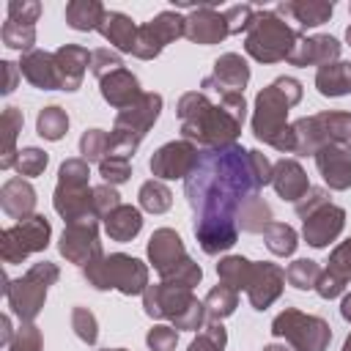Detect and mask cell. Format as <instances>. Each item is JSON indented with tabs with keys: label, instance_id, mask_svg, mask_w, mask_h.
Listing matches in <instances>:
<instances>
[{
	"label": "cell",
	"instance_id": "2e32d148",
	"mask_svg": "<svg viewBox=\"0 0 351 351\" xmlns=\"http://www.w3.org/2000/svg\"><path fill=\"white\" fill-rule=\"evenodd\" d=\"M197 156H200V148L195 143L173 140V143H165L162 148H156L148 165L159 181H176V178H186L195 170Z\"/></svg>",
	"mask_w": 351,
	"mask_h": 351
},
{
	"label": "cell",
	"instance_id": "44dd1931",
	"mask_svg": "<svg viewBox=\"0 0 351 351\" xmlns=\"http://www.w3.org/2000/svg\"><path fill=\"white\" fill-rule=\"evenodd\" d=\"M282 285H285V271L277 263H266V261L255 263L250 285H247V299L255 310H266L280 299Z\"/></svg>",
	"mask_w": 351,
	"mask_h": 351
},
{
	"label": "cell",
	"instance_id": "f5cc1de1",
	"mask_svg": "<svg viewBox=\"0 0 351 351\" xmlns=\"http://www.w3.org/2000/svg\"><path fill=\"white\" fill-rule=\"evenodd\" d=\"M225 19H228V30L230 33H241V30H250L252 19H255V8L250 3H239V5H230L225 11Z\"/></svg>",
	"mask_w": 351,
	"mask_h": 351
},
{
	"label": "cell",
	"instance_id": "7dc6e473",
	"mask_svg": "<svg viewBox=\"0 0 351 351\" xmlns=\"http://www.w3.org/2000/svg\"><path fill=\"white\" fill-rule=\"evenodd\" d=\"M41 346H44L41 343V329L33 321H22L5 348L8 351H41Z\"/></svg>",
	"mask_w": 351,
	"mask_h": 351
},
{
	"label": "cell",
	"instance_id": "8992f818",
	"mask_svg": "<svg viewBox=\"0 0 351 351\" xmlns=\"http://www.w3.org/2000/svg\"><path fill=\"white\" fill-rule=\"evenodd\" d=\"M82 274H85L88 285H93L96 291L115 288L123 296H137L151 285L148 282V266L132 255H123V252L93 258L88 266H82Z\"/></svg>",
	"mask_w": 351,
	"mask_h": 351
},
{
	"label": "cell",
	"instance_id": "94428289",
	"mask_svg": "<svg viewBox=\"0 0 351 351\" xmlns=\"http://www.w3.org/2000/svg\"><path fill=\"white\" fill-rule=\"evenodd\" d=\"M263 351H293V348H288V346H280V343H269Z\"/></svg>",
	"mask_w": 351,
	"mask_h": 351
},
{
	"label": "cell",
	"instance_id": "836d02e7",
	"mask_svg": "<svg viewBox=\"0 0 351 351\" xmlns=\"http://www.w3.org/2000/svg\"><path fill=\"white\" fill-rule=\"evenodd\" d=\"M22 110L19 107H5L3 118H0V129H3V148H0V167L8 170L16 165V134L22 132Z\"/></svg>",
	"mask_w": 351,
	"mask_h": 351
},
{
	"label": "cell",
	"instance_id": "d6986e66",
	"mask_svg": "<svg viewBox=\"0 0 351 351\" xmlns=\"http://www.w3.org/2000/svg\"><path fill=\"white\" fill-rule=\"evenodd\" d=\"M315 167L324 184L335 192L351 186V143H329L315 154Z\"/></svg>",
	"mask_w": 351,
	"mask_h": 351
},
{
	"label": "cell",
	"instance_id": "db71d44e",
	"mask_svg": "<svg viewBox=\"0 0 351 351\" xmlns=\"http://www.w3.org/2000/svg\"><path fill=\"white\" fill-rule=\"evenodd\" d=\"M326 203H329V192L321 189V186H310L293 206H296V214L304 219L307 214H313L315 208H321V206H326Z\"/></svg>",
	"mask_w": 351,
	"mask_h": 351
},
{
	"label": "cell",
	"instance_id": "680465c9",
	"mask_svg": "<svg viewBox=\"0 0 351 351\" xmlns=\"http://www.w3.org/2000/svg\"><path fill=\"white\" fill-rule=\"evenodd\" d=\"M0 326H3V329H0V343H3V346H8V343H11V337H14V332H11V318H8V315H3V318H0Z\"/></svg>",
	"mask_w": 351,
	"mask_h": 351
},
{
	"label": "cell",
	"instance_id": "91938a15",
	"mask_svg": "<svg viewBox=\"0 0 351 351\" xmlns=\"http://www.w3.org/2000/svg\"><path fill=\"white\" fill-rule=\"evenodd\" d=\"M340 315L351 324V293H346V296H343V302H340Z\"/></svg>",
	"mask_w": 351,
	"mask_h": 351
},
{
	"label": "cell",
	"instance_id": "ac0fdd59",
	"mask_svg": "<svg viewBox=\"0 0 351 351\" xmlns=\"http://www.w3.org/2000/svg\"><path fill=\"white\" fill-rule=\"evenodd\" d=\"M302 222H304V228H302L304 241L310 247H315V250H324V247H329L343 233L346 211L340 206H335V203H326V206L315 208L313 214H307Z\"/></svg>",
	"mask_w": 351,
	"mask_h": 351
},
{
	"label": "cell",
	"instance_id": "1f68e13d",
	"mask_svg": "<svg viewBox=\"0 0 351 351\" xmlns=\"http://www.w3.org/2000/svg\"><path fill=\"white\" fill-rule=\"evenodd\" d=\"M315 88L321 96H329V99L351 93V63L337 60V63L321 66L315 71Z\"/></svg>",
	"mask_w": 351,
	"mask_h": 351
},
{
	"label": "cell",
	"instance_id": "f907efd6",
	"mask_svg": "<svg viewBox=\"0 0 351 351\" xmlns=\"http://www.w3.org/2000/svg\"><path fill=\"white\" fill-rule=\"evenodd\" d=\"M121 206V195L112 184H99L93 186V211L99 219H104L107 214H112L115 208Z\"/></svg>",
	"mask_w": 351,
	"mask_h": 351
},
{
	"label": "cell",
	"instance_id": "bcb514c9",
	"mask_svg": "<svg viewBox=\"0 0 351 351\" xmlns=\"http://www.w3.org/2000/svg\"><path fill=\"white\" fill-rule=\"evenodd\" d=\"M47 162H49L47 151H41V148L30 145V148H22V151H19V156H16V165H14V167H16V173H19V176L33 178V176H41V173H44Z\"/></svg>",
	"mask_w": 351,
	"mask_h": 351
},
{
	"label": "cell",
	"instance_id": "7bdbcfd3",
	"mask_svg": "<svg viewBox=\"0 0 351 351\" xmlns=\"http://www.w3.org/2000/svg\"><path fill=\"white\" fill-rule=\"evenodd\" d=\"M225 346H228V332L222 321H211L200 329V335L189 343L186 351H225Z\"/></svg>",
	"mask_w": 351,
	"mask_h": 351
},
{
	"label": "cell",
	"instance_id": "9a60e30c",
	"mask_svg": "<svg viewBox=\"0 0 351 351\" xmlns=\"http://www.w3.org/2000/svg\"><path fill=\"white\" fill-rule=\"evenodd\" d=\"M58 252L77 266H88L93 258L104 255L101 252V241H99V217L88 214L80 217L74 222H66L63 236L58 241Z\"/></svg>",
	"mask_w": 351,
	"mask_h": 351
},
{
	"label": "cell",
	"instance_id": "681fc988",
	"mask_svg": "<svg viewBox=\"0 0 351 351\" xmlns=\"http://www.w3.org/2000/svg\"><path fill=\"white\" fill-rule=\"evenodd\" d=\"M99 176L104 178V184H123V181H129V176H132V165H129V159H121V156H104L101 162H99Z\"/></svg>",
	"mask_w": 351,
	"mask_h": 351
},
{
	"label": "cell",
	"instance_id": "d6a6232c",
	"mask_svg": "<svg viewBox=\"0 0 351 351\" xmlns=\"http://www.w3.org/2000/svg\"><path fill=\"white\" fill-rule=\"evenodd\" d=\"M107 8L99 0H69L66 3V22L69 27L88 33V30H99L104 22Z\"/></svg>",
	"mask_w": 351,
	"mask_h": 351
},
{
	"label": "cell",
	"instance_id": "52a82bcc",
	"mask_svg": "<svg viewBox=\"0 0 351 351\" xmlns=\"http://www.w3.org/2000/svg\"><path fill=\"white\" fill-rule=\"evenodd\" d=\"M299 36L302 33L291 27L277 11H255V19L244 38V49L258 63H280L288 60Z\"/></svg>",
	"mask_w": 351,
	"mask_h": 351
},
{
	"label": "cell",
	"instance_id": "60d3db41",
	"mask_svg": "<svg viewBox=\"0 0 351 351\" xmlns=\"http://www.w3.org/2000/svg\"><path fill=\"white\" fill-rule=\"evenodd\" d=\"M271 222H274L271 219V208H269V203L263 197L250 200L239 214V230H244V233H263L266 225H271Z\"/></svg>",
	"mask_w": 351,
	"mask_h": 351
},
{
	"label": "cell",
	"instance_id": "7402d4cb",
	"mask_svg": "<svg viewBox=\"0 0 351 351\" xmlns=\"http://www.w3.org/2000/svg\"><path fill=\"white\" fill-rule=\"evenodd\" d=\"M340 58V41L332 38V36H299L291 55H288V63L293 66H329V63H337Z\"/></svg>",
	"mask_w": 351,
	"mask_h": 351
},
{
	"label": "cell",
	"instance_id": "4316f807",
	"mask_svg": "<svg viewBox=\"0 0 351 351\" xmlns=\"http://www.w3.org/2000/svg\"><path fill=\"white\" fill-rule=\"evenodd\" d=\"M271 186H274L277 197L296 203V200L310 189V181H307L304 167H302L296 159H280V162H274Z\"/></svg>",
	"mask_w": 351,
	"mask_h": 351
},
{
	"label": "cell",
	"instance_id": "6125c7cd",
	"mask_svg": "<svg viewBox=\"0 0 351 351\" xmlns=\"http://www.w3.org/2000/svg\"><path fill=\"white\" fill-rule=\"evenodd\" d=\"M343 351H351V335L346 337V343H343Z\"/></svg>",
	"mask_w": 351,
	"mask_h": 351
},
{
	"label": "cell",
	"instance_id": "d4e9b609",
	"mask_svg": "<svg viewBox=\"0 0 351 351\" xmlns=\"http://www.w3.org/2000/svg\"><path fill=\"white\" fill-rule=\"evenodd\" d=\"M19 71H22V77H25L33 88H38V90H60L58 66H55V52L33 49V52L22 55Z\"/></svg>",
	"mask_w": 351,
	"mask_h": 351
},
{
	"label": "cell",
	"instance_id": "e575fe53",
	"mask_svg": "<svg viewBox=\"0 0 351 351\" xmlns=\"http://www.w3.org/2000/svg\"><path fill=\"white\" fill-rule=\"evenodd\" d=\"M252 269L255 263L244 255H228L217 263V274L225 285H230L233 291H247L250 285V277H252Z\"/></svg>",
	"mask_w": 351,
	"mask_h": 351
},
{
	"label": "cell",
	"instance_id": "5b68a950",
	"mask_svg": "<svg viewBox=\"0 0 351 351\" xmlns=\"http://www.w3.org/2000/svg\"><path fill=\"white\" fill-rule=\"evenodd\" d=\"M148 261L162 277V282L195 288L203 280V269L186 255L181 236L173 228H159L148 239Z\"/></svg>",
	"mask_w": 351,
	"mask_h": 351
},
{
	"label": "cell",
	"instance_id": "3957f363",
	"mask_svg": "<svg viewBox=\"0 0 351 351\" xmlns=\"http://www.w3.org/2000/svg\"><path fill=\"white\" fill-rule=\"evenodd\" d=\"M176 115L181 121L184 140L200 145V148H225L233 145L241 121L233 118L222 104H214L203 90H189L178 99Z\"/></svg>",
	"mask_w": 351,
	"mask_h": 351
},
{
	"label": "cell",
	"instance_id": "484cf974",
	"mask_svg": "<svg viewBox=\"0 0 351 351\" xmlns=\"http://www.w3.org/2000/svg\"><path fill=\"white\" fill-rule=\"evenodd\" d=\"M99 90H101V99H104L110 107H118V110L132 107V104L143 96L140 80H137L129 69H118V71L107 74V77L99 82Z\"/></svg>",
	"mask_w": 351,
	"mask_h": 351
},
{
	"label": "cell",
	"instance_id": "ee69618b",
	"mask_svg": "<svg viewBox=\"0 0 351 351\" xmlns=\"http://www.w3.org/2000/svg\"><path fill=\"white\" fill-rule=\"evenodd\" d=\"M107 148H110V134L104 129H88L80 137V154H82V159L88 165L90 162H101L107 156Z\"/></svg>",
	"mask_w": 351,
	"mask_h": 351
},
{
	"label": "cell",
	"instance_id": "b9f144b4",
	"mask_svg": "<svg viewBox=\"0 0 351 351\" xmlns=\"http://www.w3.org/2000/svg\"><path fill=\"white\" fill-rule=\"evenodd\" d=\"M318 277H321V266L315 263V261H310V258H296L288 269H285V280L293 285V288H299V291H315V282H318Z\"/></svg>",
	"mask_w": 351,
	"mask_h": 351
},
{
	"label": "cell",
	"instance_id": "cb8c5ba5",
	"mask_svg": "<svg viewBox=\"0 0 351 351\" xmlns=\"http://www.w3.org/2000/svg\"><path fill=\"white\" fill-rule=\"evenodd\" d=\"M55 66H58L60 90H77L90 66V52L80 44H63L55 49Z\"/></svg>",
	"mask_w": 351,
	"mask_h": 351
},
{
	"label": "cell",
	"instance_id": "30bf717a",
	"mask_svg": "<svg viewBox=\"0 0 351 351\" xmlns=\"http://www.w3.org/2000/svg\"><path fill=\"white\" fill-rule=\"evenodd\" d=\"M58 277H60V269L52 261H38L27 269L25 277L8 280L5 299H8V307L14 310V315L19 321H36V315L44 307L47 288L55 285Z\"/></svg>",
	"mask_w": 351,
	"mask_h": 351
},
{
	"label": "cell",
	"instance_id": "4fadbf2b",
	"mask_svg": "<svg viewBox=\"0 0 351 351\" xmlns=\"http://www.w3.org/2000/svg\"><path fill=\"white\" fill-rule=\"evenodd\" d=\"M52 236V225L44 214H33L0 233V258L5 263H22L33 252H44Z\"/></svg>",
	"mask_w": 351,
	"mask_h": 351
},
{
	"label": "cell",
	"instance_id": "603a6c76",
	"mask_svg": "<svg viewBox=\"0 0 351 351\" xmlns=\"http://www.w3.org/2000/svg\"><path fill=\"white\" fill-rule=\"evenodd\" d=\"M189 41L195 44H203V47H211V44H219L230 36L228 30V19L225 14L214 11L211 5H200L195 8L189 16H186V33H184Z\"/></svg>",
	"mask_w": 351,
	"mask_h": 351
},
{
	"label": "cell",
	"instance_id": "e7e4bbea",
	"mask_svg": "<svg viewBox=\"0 0 351 351\" xmlns=\"http://www.w3.org/2000/svg\"><path fill=\"white\" fill-rule=\"evenodd\" d=\"M101 351H126V348H101Z\"/></svg>",
	"mask_w": 351,
	"mask_h": 351
},
{
	"label": "cell",
	"instance_id": "816d5d0a",
	"mask_svg": "<svg viewBox=\"0 0 351 351\" xmlns=\"http://www.w3.org/2000/svg\"><path fill=\"white\" fill-rule=\"evenodd\" d=\"M145 343H148V348H151V351H176L178 329H176V326H165V324H159V326L148 329Z\"/></svg>",
	"mask_w": 351,
	"mask_h": 351
},
{
	"label": "cell",
	"instance_id": "8fae6325",
	"mask_svg": "<svg viewBox=\"0 0 351 351\" xmlns=\"http://www.w3.org/2000/svg\"><path fill=\"white\" fill-rule=\"evenodd\" d=\"M293 154L315 156L329 143H351V112H315L291 123Z\"/></svg>",
	"mask_w": 351,
	"mask_h": 351
},
{
	"label": "cell",
	"instance_id": "f35d334b",
	"mask_svg": "<svg viewBox=\"0 0 351 351\" xmlns=\"http://www.w3.org/2000/svg\"><path fill=\"white\" fill-rule=\"evenodd\" d=\"M36 132H38V137H44V140H60L66 132H69V115H66V110L63 107H58V104H49V107H44L41 112H38V118H36Z\"/></svg>",
	"mask_w": 351,
	"mask_h": 351
},
{
	"label": "cell",
	"instance_id": "d590c367",
	"mask_svg": "<svg viewBox=\"0 0 351 351\" xmlns=\"http://www.w3.org/2000/svg\"><path fill=\"white\" fill-rule=\"evenodd\" d=\"M203 307H206V318L208 321H222V318H228V315L236 313V307H239V291H233L230 285L219 282V285H214L206 293Z\"/></svg>",
	"mask_w": 351,
	"mask_h": 351
},
{
	"label": "cell",
	"instance_id": "c3c4849f",
	"mask_svg": "<svg viewBox=\"0 0 351 351\" xmlns=\"http://www.w3.org/2000/svg\"><path fill=\"white\" fill-rule=\"evenodd\" d=\"M118 69H123V60H121V55H118L115 49L101 47V49H93V52H90V71H93V77H96L99 82H101L107 74L118 71Z\"/></svg>",
	"mask_w": 351,
	"mask_h": 351
},
{
	"label": "cell",
	"instance_id": "f546056e",
	"mask_svg": "<svg viewBox=\"0 0 351 351\" xmlns=\"http://www.w3.org/2000/svg\"><path fill=\"white\" fill-rule=\"evenodd\" d=\"M99 33H101L118 52H129V55H132L134 41H137V25H134L126 14H121V11H107V14H104V22H101V27H99Z\"/></svg>",
	"mask_w": 351,
	"mask_h": 351
},
{
	"label": "cell",
	"instance_id": "ba28073f",
	"mask_svg": "<svg viewBox=\"0 0 351 351\" xmlns=\"http://www.w3.org/2000/svg\"><path fill=\"white\" fill-rule=\"evenodd\" d=\"M162 112V96L159 93H143L132 107L121 110L115 115L112 132H110V148L107 156H121L129 159L137 145L143 143V137L148 134V129L154 126V121Z\"/></svg>",
	"mask_w": 351,
	"mask_h": 351
},
{
	"label": "cell",
	"instance_id": "4dcf8cb0",
	"mask_svg": "<svg viewBox=\"0 0 351 351\" xmlns=\"http://www.w3.org/2000/svg\"><path fill=\"white\" fill-rule=\"evenodd\" d=\"M104 230L112 241H132L143 230V214L137 206L121 203L112 214L104 217Z\"/></svg>",
	"mask_w": 351,
	"mask_h": 351
},
{
	"label": "cell",
	"instance_id": "e0dca14e",
	"mask_svg": "<svg viewBox=\"0 0 351 351\" xmlns=\"http://www.w3.org/2000/svg\"><path fill=\"white\" fill-rule=\"evenodd\" d=\"M250 82V66L241 55L236 52H225L214 60V71L203 80V93L206 90H217L219 96H228V93H244Z\"/></svg>",
	"mask_w": 351,
	"mask_h": 351
},
{
	"label": "cell",
	"instance_id": "74e56055",
	"mask_svg": "<svg viewBox=\"0 0 351 351\" xmlns=\"http://www.w3.org/2000/svg\"><path fill=\"white\" fill-rule=\"evenodd\" d=\"M263 241H266V250H269L271 255L288 258V255L296 252L299 236H296V230H293L291 225H285V222H271V225H266V230H263Z\"/></svg>",
	"mask_w": 351,
	"mask_h": 351
},
{
	"label": "cell",
	"instance_id": "5bb4252c",
	"mask_svg": "<svg viewBox=\"0 0 351 351\" xmlns=\"http://www.w3.org/2000/svg\"><path fill=\"white\" fill-rule=\"evenodd\" d=\"M184 33H186V16L176 11H162L151 22L137 27V41H134L132 55L140 60H154L167 44H173Z\"/></svg>",
	"mask_w": 351,
	"mask_h": 351
},
{
	"label": "cell",
	"instance_id": "f1b7e54d",
	"mask_svg": "<svg viewBox=\"0 0 351 351\" xmlns=\"http://www.w3.org/2000/svg\"><path fill=\"white\" fill-rule=\"evenodd\" d=\"M274 11L282 19L291 16L299 27H318V25L329 22V16L335 11V3H326V0H291V3H280Z\"/></svg>",
	"mask_w": 351,
	"mask_h": 351
},
{
	"label": "cell",
	"instance_id": "11a10c76",
	"mask_svg": "<svg viewBox=\"0 0 351 351\" xmlns=\"http://www.w3.org/2000/svg\"><path fill=\"white\" fill-rule=\"evenodd\" d=\"M38 14H41V5L36 0H11L8 3V19H14V22H30V25H36Z\"/></svg>",
	"mask_w": 351,
	"mask_h": 351
},
{
	"label": "cell",
	"instance_id": "6f0895ef",
	"mask_svg": "<svg viewBox=\"0 0 351 351\" xmlns=\"http://www.w3.org/2000/svg\"><path fill=\"white\" fill-rule=\"evenodd\" d=\"M0 66H3V71H5V82H3V93H11V90L16 88V80L22 77V71H19V63H14V60H3Z\"/></svg>",
	"mask_w": 351,
	"mask_h": 351
},
{
	"label": "cell",
	"instance_id": "9f6ffc18",
	"mask_svg": "<svg viewBox=\"0 0 351 351\" xmlns=\"http://www.w3.org/2000/svg\"><path fill=\"white\" fill-rule=\"evenodd\" d=\"M219 104H222L233 118H239V121L244 123V118H247V101H244V93H228V96H219Z\"/></svg>",
	"mask_w": 351,
	"mask_h": 351
},
{
	"label": "cell",
	"instance_id": "83f0119b",
	"mask_svg": "<svg viewBox=\"0 0 351 351\" xmlns=\"http://www.w3.org/2000/svg\"><path fill=\"white\" fill-rule=\"evenodd\" d=\"M0 208L11 217V219H16V222H22V219H27V217H33V208H36V189L25 181V178H8L5 184H3V189H0Z\"/></svg>",
	"mask_w": 351,
	"mask_h": 351
},
{
	"label": "cell",
	"instance_id": "7a4b0ae2",
	"mask_svg": "<svg viewBox=\"0 0 351 351\" xmlns=\"http://www.w3.org/2000/svg\"><path fill=\"white\" fill-rule=\"evenodd\" d=\"M302 101V82L293 77H277L255 96L252 134L277 148L280 154H293V129L288 126V110Z\"/></svg>",
	"mask_w": 351,
	"mask_h": 351
},
{
	"label": "cell",
	"instance_id": "6da1fadb",
	"mask_svg": "<svg viewBox=\"0 0 351 351\" xmlns=\"http://www.w3.org/2000/svg\"><path fill=\"white\" fill-rule=\"evenodd\" d=\"M261 184L250 165V148H200L195 170L184 178L186 203L195 211V239L206 255L230 250L239 239L241 208L261 197Z\"/></svg>",
	"mask_w": 351,
	"mask_h": 351
},
{
	"label": "cell",
	"instance_id": "9c48e42d",
	"mask_svg": "<svg viewBox=\"0 0 351 351\" xmlns=\"http://www.w3.org/2000/svg\"><path fill=\"white\" fill-rule=\"evenodd\" d=\"M88 176H90V170L82 156L66 159L58 170V186L52 195V206L66 222L96 214L93 211V186H88Z\"/></svg>",
	"mask_w": 351,
	"mask_h": 351
},
{
	"label": "cell",
	"instance_id": "277c9868",
	"mask_svg": "<svg viewBox=\"0 0 351 351\" xmlns=\"http://www.w3.org/2000/svg\"><path fill=\"white\" fill-rule=\"evenodd\" d=\"M143 310L151 318H167L170 326L197 332L206 321L203 302L195 299L192 288L173 285V282H156L143 291Z\"/></svg>",
	"mask_w": 351,
	"mask_h": 351
},
{
	"label": "cell",
	"instance_id": "f6af8a7d",
	"mask_svg": "<svg viewBox=\"0 0 351 351\" xmlns=\"http://www.w3.org/2000/svg\"><path fill=\"white\" fill-rule=\"evenodd\" d=\"M71 329H74V335H77L82 343H88V346H93V343L99 340L96 315H93L88 307H82V304H77V307L71 310Z\"/></svg>",
	"mask_w": 351,
	"mask_h": 351
},
{
	"label": "cell",
	"instance_id": "ffe728a7",
	"mask_svg": "<svg viewBox=\"0 0 351 351\" xmlns=\"http://www.w3.org/2000/svg\"><path fill=\"white\" fill-rule=\"evenodd\" d=\"M348 282H351V236L332 250L326 269L321 271V277L315 282V293L321 299H335L346 291Z\"/></svg>",
	"mask_w": 351,
	"mask_h": 351
},
{
	"label": "cell",
	"instance_id": "8d00e7d4",
	"mask_svg": "<svg viewBox=\"0 0 351 351\" xmlns=\"http://www.w3.org/2000/svg\"><path fill=\"white\" fill-rule=\"evenodd\" d=\"M137 200H140V208L148 211V214H165L170 206H173V192L165 181L159 178H151L140 186L137 192Z\"/></svg>",
	"mask_w": 351,
	"mask_h": 351
},
{
	"label": "cell",
	"instance_id": "ab89813d",
	"mask_svg": "<svg viewBox=\"0 0 351 351\" xmlns=\"http://www.w3.org/2000/svg\"><path fill=\"white\" fill-rule=\"evenodd\" d=\"M0 36H3V44L8 49H19L27 55V52H33V44H36V25L5 19L0 27Z\"/></svg>",
	"mask_w": 351,
	"mask_h": 351
},
{
	"label": "cell",
	"instance_id": "be15d7a7",
	"mask_svg": "<svg viewBox=\"0 0 351 351\" xmlns=\"http://www.w3.org/2000/svg\"><path fill=\"white\" fill-rule=\"evenodd\" d=\"M346 41L351 44V25H348V30H346Z\"/></svg>",
	"mask_w": 351,
	"mask_h": 351
},
{
	"label": "cell",
	"instance_id": "7c38bea8",
	"mask_svg": "<svg viewBox=\"0 0 351 351\" xmlns=\"http://www.w3.org/2000/svg\"><path fill=\"white\" fill-rule=\"evenodd\" d=\"M271 335L291 343L293 351H326L332 343V326L324 318L307 315L296 307H285L271 321Z\"/></svg>",
	"mask_w": 351,
	"mask_h": 351
}]
</instances>
